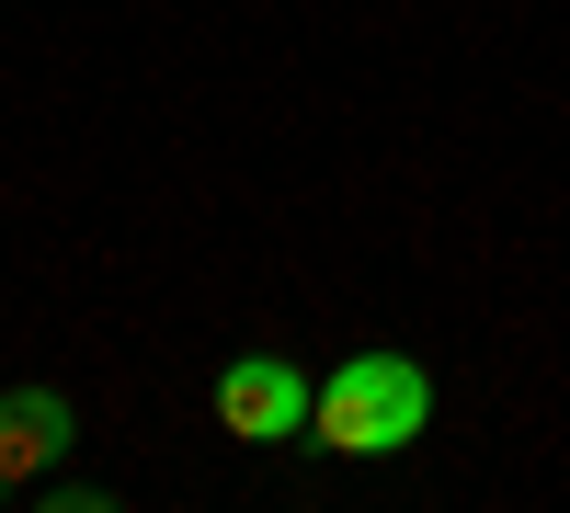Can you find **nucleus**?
Returning <instances> with one entry per match:
<instances>
[{
    "label": "nucleus",
    "mask_w": 570,
    "mask_h": 513,
    "mask_svg": "<svg viewBox=\"0 0 570 513\" xmlns=\"http://www.w3.org/2000/svg\"><path fill=\"white\" fill-rule=\"evenodd\" d=\"M422 423H434V377L411 354H389V343L343 354L320 377V399H308V445L320 456H400V445H422Z\"/></svg>",
    "instance_id": "1"
},
{
    "label": "nucleus",
    "mask_w": 570,
    "mask_h": 513,
    "mask_svg": "<svg viewBox=\"0 0 570 513\" xmlns=\"http://www.w3.org/2000/svg\"><path fill=\"white\" fill-rule=\"evenodd\" d=\"M308 399H320V377H297L285 354H228L217 365V423L240 445H297L308 434Z\"/></svg>",
    "instance_id": "2"
},
{
    "label": "nucleus",
    "mask_w": 570,
    "mask_h": 513,
    "mask_svg": "<svg viewBox=\"0 0 570 513\" xmlns=\"http://www.w3.org/2000/svg\"><path fill=\"white\" fill-rule=\"evenodd\" d=\"M69 445H80V411L58 388H0V491H12V502L58 468Z\"/></svg>",
    "instance_id": "3"
},
{
    "label": "nucleus",
    "mask_w": 570,
    "mask_h": 513,
    "mask_svg": "<svg viewBox=\"0 0 570 513\" xmlns=\"http://www.w3.org/2000/svg\"><path fill=\"white\" fill-rule=\"evenodd\" d=\"M23 502H35V513H115V491H104V480H58V468H46Z\"/></svg>",
    "instance_id": "4"
}]
</instances>
